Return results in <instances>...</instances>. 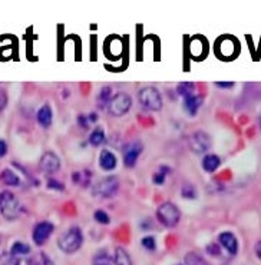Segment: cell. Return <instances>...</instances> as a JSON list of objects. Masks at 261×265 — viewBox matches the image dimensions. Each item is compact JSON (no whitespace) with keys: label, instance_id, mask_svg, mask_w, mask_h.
<instances>
[{"label":"cell","instance_id":"obj_1","mask_svg":"<svg viewBox=\"0 0 261 265\" xmlns=\"http://www.w3.org/2000/svg\"><path fill=\"white\" fill-rule=\"evenodd\" d=\"M83 245V234L79 227L73 225L66 230L58 239V247L65 254H75Z\"/></svg>","mask_w":261,"mask_h":265},{"label":"cell","instance_id":"obj_2","mask_svg":"<svg viewBox=\"0 0 261 265\" xmlns=\"http://www.w3.org/2000/svg\"><path fill=\"white\" fill-rule=\"evenodd\" d=\"M23 208L16 195L7 189L0 192V214L7 221H15L22 214Z\"/></svg>","mask_w":261,"mask_h":265},{"label":"cell","instance_id":"obj_3","mask_svg":"<svg viewBox=\"0 0 261 265\" xmlns=\"http://www.w3.org/2000/svg\"><path fill=\"white\" fill-rule=\"evenodd\" d=\"M155 215H157L158 222L165 228H175L181 219V211L175 204L166 201L157 208Z\"/></svg>","mask_w":261,"mask_h":265},{"label":"cell","instance_id":"obj_4","mask_svg":"<svg viewBox=\"0 0 261 265\" xmlns=\"http://www.w3.org/2000/svg\"><path fill=\"white\" fill-rule=\"evenodd\" d=\"M138 99L139 103L151 112H160L163 109V95L161 92L154 88V86H147L142 88L138 92Z\"/></svg>","mask_w":261,"mask_h":265},{"label":"cell","instance_id":"obj_5","mask_svg":"<svg viewBox=\"0 0 261 265\" xmlns=\"http://www.w3.org/2000/svg\"><path fill=\"white\" fill-rule=\"evenodd\" d=\"M240 52V45L238 40L232 36H223L217 40L215 43V53L217 58L223 60H231L235 59Z\"/></svg>","mask_w":261,"mask_h":265},{"label":"cell","instance_id":"obj_6","mask_svg":"<svg viewBox=\"0 0 261 265\" xmlns=\"http://www.w3.org/2000/svg\"><path fill=\"white\" fill-rule=\"evenodd\" d=\"M132 108V98L125 92H119L112 96V99L109 100L106 111L111 116L115 118H121V116L127 115Z\"/></svg>","mask_w":261,"mask_h":265},{"label":"cell","instance_id":"obj_7","mask_svg":"<svg viewBox=\"0 0 261 265\" xmlns=\"http://www.w3.org/2000/svg\"><path fill=\"white\" fill-rule=\"evenodd\" d=\"M118 192H119V179H118V177H114V175L100 179L94 186V195L99 197V198H114L118 195Z\"/></svg>","mask_w":261,"mask_h":265},{"label":"cell","instance_id":"obj_8","mask_svg":"<svg viewBox=\"0 0 261 265\" xmlns=\"http://www.w3.org/2000/svg\"><path fill=\"white\" fill-rule=\"evenodd\" d=\"M188 147L194 153H205L212 147L211 136L204 131H196L188 138Z\"/></svg>","mask_w":261,"mask_h":265},{"label":"cell","instance_id":"obj_9","mask_svg":"<svg viewBox=\"0 0 261 265\" xmlns=\"http://www.w3.org/2000/svg\"><path fill=\"white\" fill-rule=\"evenodd\" d=\"M144 152V145L139 141H133L127 144L122 148V159H124V165L127 169H132L133 166L136 165L139 155Z\"/></svg>","mask_w":261,"mask_h":265},{"label":"cell","instance_id":"obj_10","mask_svg":"<svg viewBox=\"0 0 261 265\" xmlns=\"http://www.w3.org/2000/svg\"><path fill=\"white\" fill-rule=\"evenodd\" d=\"M55 231V225L49 221H40L33 227L32 239L37 247H42L48 242L49 236Z\"/></svg>","mask_w":261,"mask_h":265},{"label":"cell","instance_id":"obj_11","mask_svg":"<svg viewBox=\"0 0 261 265\" xmlns=\"http://www.w3.org/2000/svg\"><path fill=\"white\" fill-rule=\"evenodd\" d=\"M61 159L55 152H45L39 161V169L45 174V175H55L56 172H59L61 169Z\"/></svg>","mask_w":261,"mask_h":265},{"label":"cell","instance_id":"obj_12","mask_svg":"<svg viewBox=\"0 0 261 265\" xmlns=\"http://www.w3.org/2000/svg\"><path fill=\"white\" fill-rule=\"evenodd\" d=\"M218 241H220L221 247L226 249L229 255H235L238 252V239H237V236L232 232H221L218 235Z\"/></svg>","mask_w":261,"mask_h":265},{"label":"cell","instance_id":"obj_13","mask_svg":"<svg viewBox=\"0 0 261 265\" xmlns=\"http://www.w3.org/2000/svg\"><path fill=\"white\" fill-rule=\"evenodd\" d=\"M99 168L102 171H114L118 166V159L112 150L102 149L99 153Z\"/></svg>","mask_w":261,"mask_h":265},{"label":"cell","instance_id":"obj_14","mask_svg":"<svg viewBox=\"0 0 261 265\" xmlns=\"http://www.w3.org/2000/svg\"><path fill=\"white\" fill-rule=\"evenodd\" d=\"M36 120H37L39 126H42L43 129L50 128V125H52V122H53V112H52L50 105L45 103V105H42V106L37 109Z\"/></svg>","mask_w":261,"mask_h":265},{"label":"cell","instance_id":"obj_15","mask_svg":"<svg viewBox=\"0 0 261 265\" xmlns=\"http://www.w3.org/2000/svg\"><path fill=\"white\" fill-rule=\"evenodd\" d=\"M202 103H204V98L201 95L194 93V95H191V96L184 99V109H185V112L190 116H196Z\"/></svg>","mask_w":261,"mask_h":265},{"label":"cell","instance_id":"obj_16","mask_svg":"<svg viewBox=\"0 0 261 265\" xmlns=\"http://www.w3.org/2000/svg\"><path fill=\"white\" fill-rule=\"evenodd\" d=\"M221 165V158L215 153H207L204 155L202 161H201V166L207 174H214Z\"/></svg>","mask_w":261,"mask_h":265},{"label":"cell","instance_id":"obj_17","mask_svg":"<svg viewBox=\"0 0 261 265\" xmlns=\"http://www.w3.org/2000/svg\"><path fill=\"white\" fill-rule=\"evenodd\" d=\"M0 181H1V183H4L6 186H20V183H22L20 177L17 175L15 171H12L10 168H4L0 172Z\"/></svg>","mask_w":261,"mask_h":265},{"label":"cell","instance_id":"obj_18","mask_svg":"<svg viewBox=\"0 0 261 265\" xmlns=\"http://www.w3.org/2000/svg\"><path fill=\"white\" fill-rule=\"evenodd\" d=\"M91 177H92V172H91L89 169L75 171V172L70 175V178H72L73 183L81 185V186H83V188H86V186H89V185H91Z\"/></svg>","mask_w":261,"mask_h":265},{"label":"cell","instance_id":"obj_19","mask_svg":"<svg viewBox=\"0 0 261 265\" xmlns=\"http://www.w3.org/2000/svg\"><path fill=\"white\" fill-rule=\"evenodd\" d=\"M112 99V88L111 86H103L99 90L98 96H97V105L99 109H106L109 100Z\"/></svg>","mask_w":261,"mask_h":265},{"label":"cell","instance_id":"obj_20","mask_svg":"<svg viewBox=\"0 0 261 265\" xmlns=\"http://www.w3.org/2000/svg\"><path fill=\"white\" fill-rule=\"evenodd\" d=\"M105 139H106V136H105V131H103V128H100V126H97L91 135H89V138H88V142L92 145V147H100L103 142H105Z\"/></svg>","mask_w":261,"mask_h":265},{"label":"cell","instance_id":"obj_21","mask_svg":"<svg viewBox=\"0 0 261 265\" xmlns=\"http://www.w3.org/2000/svg\"><path fill=\"white\" fill-rule=\"evenodd\" d=\"M114 264L115 265H132V260H130V254L127 252V249L122 248V247L115 248Z\"/></svg>","mask_w":261,"mask_h":265},{"label":"cell","instance_id":"obj_22","mask_svg":"<svg viewBox=\"0 0 261 265\" xmlns=\"http://www.w3.org/2000/svg\"><path fill=\"white\" fill-rule=\"evenodd\" d=\"M177 93L180 95L181 98H188L191 95L196 93V85L193 82H181L177 86Z\"/></svg>","mask_w":261,"mask_h":265},{"label":"cell","instance_id":"obj_23","mask_svg":"<svg viewBox=\"0 0 261 265\" xmlns=\"http://www.w3.org/2000/svg\"><path fill=\"white\" fill-rule=\"evenodd\" d=\"M184 263H185V265H208V263L204 260L202 255H199L198 252H193V251L185 254Z\"/></svg>","mask_w":261,"mask_h":265},{"label":"cell","instance_id":"obj_24","mask_svg":"<svg viewBox=\"0 0 261 265\" xmlns=\"http://www.w3.org/2000/svg\"><path fill=\"white\" fill-rule=\"evenodd\" d=\"M92 265H114V258L106 251H99L94 257Z\"/></svg>","mask_w":261,"mask_h":265},{"label":"cell","instance_id":"obj_25","mask_svg":"<svg viewBox=\"0 0 261 265\" xmlns=\"http://www.w3.org/2000/svg\"><path fill=\"white\" fill-rule=\"evenodd\" d=\"M181 197L184 199H196L198 198L196 188L193 183H184L182 188H181Z\"/></svg>","mask_w":261,"mask_h":265},{"label":"cell","instance_id":"obj_26","mask_svg":"<svg viewBox=\"0 0 261 265\" xmlns=\"http://www.w3.org/2000/svg\"><path fill=\"white\" fill-rule=\"evenodd\" d=\"M29 252H31V247H29L28 244H25V242H20V241L15 242V244L12 245V248H10V254H12L13 257L28 255Z\"/></svg>","mask_w":261,"mask_h":265},{"label":"cell","instance_id":"obj_27","mask_svg":"<svg viewBox=\"0 0 261 265\" xmlns=\"http://www.w3.org/2000/svg\"><path fill=\"white\" fill-rule=\"evenodd\" d=\"M94 218H95V221L100 224V225H108L109 222H111V218L108 215V212L106 211H103V209H97L95 212H94Z\"/></svg>","mask_w":261,"mask_h":265},{"label":"cell","instance_id":"obj_28","mask_svg":"<svg viewBox=\"0 0 261 265\" xmlns=\"http://www.w3.org/2000/svg\"><path fill=\"white\" fill-rule=\"evenodd\" d=\"M46 186L48 189H52V191H58V192H64L65 188V183L61 182L59 179H55V178H49L48 182H46Z\"/></svg>","mask_w":261,"mask_h":265},{"label":"cell","instance_id":"obj_29","mask_svg":"<svg viewBox=\"0 0 261 265\" xmlns=\"http://www.w3.org/2000/svg\"><path fill=\"white\" fill-rule=\"evenodd\" d=\"M141 245L147 249V251H155V249H157V241H155L154 236L148 235V236H144V238H142Z\"/></svg>","mask_w":261,"mask_h":265},{"label":"cell","instance_id":"obj_30","mask_svg":"<svg viewBox=\"0 0 261 265\" xmlns=\"http://www.w3.org/2000/svg\"><path fill=\"white\" fill-rule=\"evenodd\" d=\"M76 123H78V126L83 129V131H86V129H89V126H91V123H89V119H88V115H78L76 118Z\"/></svg>","mask_w":261,"mask_h":265},{"label":"cell","instance_id":"obj_31","mask_svg":"<svg viewBox=\"0 0 261 265\" xmlns=\"http://www.w3.org/2000/svg\"><path fill=\"white\" fill-rule=\"evenodd\" d=\"M165 181H166V175H165L163 172H161V171H157V172L152 175V182L155 183V185H158V186L163 185Z\"/></svg>","mask_w":261,"mask_h":265},{"label":"cell","instance_id":"obj_32","mask_svg":"<svg viewBox=\"0 0 261 265\" xmlns=\"http://www.w3.org/2000/svg\"><path fill=\"white\" fill-rule=\"evenodd\" d=\"M7 102H9V98H7V92L4 89H0V112H3L7 106Z\"/></svg>","mask_w":261,"mask_h":265},{"label":"cell","instance_id":"obj_33","mask_svg":"<svg viewBox=\"0 0 261 265\" xmlns=\"http://www.w3.org/2000/svg\"><path fill=\"white\" fill-rule=\"evenodd\" d=\"M207 252L212 257H218V255H221V247L218 244H210L207 247Z\"/></svg>","mask_w":261,"mask_h":265},{"label":"cell","instance_id":"obj_34","mask_svg":"<svg viewBox=\"0 0 261 265\" xmlns=\"http://www.w3.org/2000/svg\"><path fill=\"white\" fill-rule=\"evenodd\" d=\"M7 152H9L7 142H6V141H3V139H0V159H1V158H4V156L7 155Z\"/></svg>","mask_w":261,"mask_h":265},{"label":"cell","instance_id":"obj_35","mask_svg":"<svg viewBox=\"0 0 261 265\" xmlns=\"http://www.w3.org/2000/svg\"><path fill=\"white\" fill-rule=\"evenodd\" d=\"M234 82H215V86L217 88H220V89H231V88H234Z\"/></svg>","mask_w":261,"mask_h":265},{"label":"cell","instance_id":"obj_36","mask_svg":"<svg viewBox=\"0 0 261 265\" xmlns=\"http://www.w3.org/2000/svg\"><path fill=\"white\" fill-rule=\"evenodd\" d=\"M40 260H42V261H40V265H53L52 260H50L49 257H48L45 252H42V254H40Z\"/></svg>","mask_w":261,"mask_h":265},{"label":"cell","instance_id":"obj_37","mask_svg":"<svg viewBox=\"0 0 261 265\" xmlns=\"http://www.w3.org/2000/svg\"><path fill=\"white\" fill-rule=\"evenodd\" d=\"M98 114L94 111V112H91L89 115H88V119H89V123H97L98 122Z\"/></svg>","mask_w":261,"mask_h":265},{"label":"cell","instance_id":"obj_38","mask_svg":"<svg viewBox=\"0 0 261 265\" xmlns=\"http://www.w3.org/2000/svg\"><path fill=\"white\" fill-rule=\"evenodd\" d=\"M254 249H256V255L259 257V260L261 261V239L257 242V244H256V248Z\"/></svg>","mask_w":261,"mask_h":265},{"label":"cell","instance_id":"obj_39","mask_svg":"<svg viewBox=\"0 0 261 265\" xmlns=\"http://www.w3.org/2000/svg\"><path fill=\"white\" fill-rule=\"evenodd\" d=\"M4 265H20V263H19L17 260H10V261H7Z\"/></svg>","mask_w":261,"mask_h":265},{"label":"cell","instance_id":"obj_40","mask_svg":"<svg viewBox=\"0 0 261 265\" xmlns=\"http://www.w3.org/2000/svg\"><path fill=\"white\" fill-rule=\"evenodd\" d=\"M259 126H260V129H261V116L259 118Z\"/></svg>","mask_w":261,"mask_h":265},{"label":"cell","instance_id":"obj_41","mask_svg":"<svg viewBox=\"0 0 261 265\" xmlns=\"http://www.w3.org/2000/svg\"><path fill=\"white\" fill-rule=\"evenodd\" d=\"M178 265H181V264H178Z\"/></svg>","mask_w":261,"mask_h":265}]
</instances>
